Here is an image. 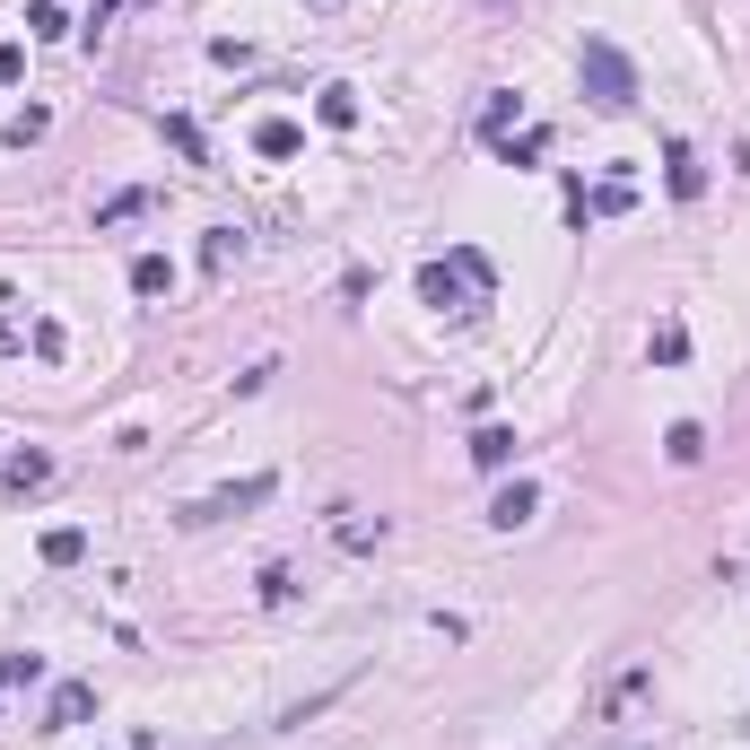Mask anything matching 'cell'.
Masks as SVG:
<instances>
[{"mask_svg":"<svg viewBox=\"0 0 750 750\" xmlns=\"http://www.w3.org/2000/svg\"><path fill=\"white\" fill-rule=\"evenodd\" d=\"M576 79H585V97H594L603 114H628V106H637V70H628L620 44H603V35H585V53H576Z\"/></svg>","mask_w":750,"mask_h":750,"instance_id":"cell-1","label":"cell"},{"mask_svg":"<svg viewBox=\"0 0 750 750\" xmlns=\"http://www.w3.org/2000/svg\"><path fill=\"white\" fill-rule=\"evenodd\" d=\"M419 297H428V306H463V315H472V306L489 297V262H481V253L428 262V271H419Z\"/></svg>","mask_w":750,"mask_h":750,"instance_id":"cell-2","label":"cell"},{"mask_svg":"<svg viewBox=\"0 0 750 750\" xmlns=\"http://www.w3.org/2000/svg\"><path fill=\"white\" fill-rule=\"evenodd\" d=\"M271 498V472H253V481H236V489H210V498L184 506V523H228V515H253V506Z\"/></svg>","mask_w":750,"mask_h":750,"instance_id":"cell-3","label":"cell"},{"mask_svg":"<svg viewBox=\"0 0 750 750\" xmlns=\"http://www.w3.org/2000/svg\"><path fill=\"white\" fill-rule=\"evenodd\" d=\"M88 716H97V690H88V681H62V690H53L44 734H70V725H88Z\"/></svg>","mask_w":750,"mask_h":750,"instance_id":"cell-4","label":"cell"},{"mask_svg":"<svg viewBox=\"0 0 750 750\" xmlns=\"http://www.w3.org/2000/svg\"><path fill=\"white\" fill-rule=\"evenodd\" d=\"M532 515H541V489H532V481H515V489H498V506H489V523H498V532H515V523H532Z\"/></svg>","mask_w":750,"mask_h":750,"instance_id":"cell-5","label":"cell"},{"mask_svg":"<svg viewBox=\"0 0 750 750\" xmlns=\"http://www.w3.org/2000/svg\"><path fill=\"white\" fill-rule=\"evenodd\" d=\"M515 454H523V445H515V428H481V437H472V463H481V472H506Z\"/></svg>","mask_w":750,"mask_h":750,"instance_id":"cell-6","label":"cell"},{"mask_svg":"<svg viewBox=\"0 0 750 750\" xmlns=\"http://www.w3.org/2000/svg\"><path fill=\"white\" fill-rule=\"evenodd\" d=\"M663 166H672V192H681V201H698V192H707V166H698V157H690L681 140L663 148Z\"/></svg>","mask_w":750,"mask_h":750,"instance_id":"cell-7","label":"cell"},{"mask_svg":"<svg viewBox=\"0 0 750 750\" xmlns=\"http://www.w3.org/2000/svg\"><path fill=\"white\" fill-rule=\"evenodd\" d=\"M0 481H9L18 498H26V489H44V481H53V454H9V463H0Z\"/></svg>","mask_w":750,"mask_h":750,"instance_id":"cell-8","label":"cell"},{"mask_svg":"<svg viewBox=\"0 0 750 750\" xmlns=\"http://www.w3.org/2000/svg\"><path fill=\"white\" fill-rule=\"evenodd\" d=\"M79 559H88V532L79 523H53L44 532V567H79Z\"/></svg>","mask_w":750,"mask_h":750,"instance_id":"cell-9","label":"cell"},{"mask_svg":"<svg viewBox=\"0 0 750 750\" xmlns=\"http://www.w3.org/2000/svg\"><path fill=\"white\" fill-rule=\"evenodd\" d=\"M131 288H140V297H166V288H175V262H166V253H140V262H131Z\"/></svg>","mask_w":750,"mask_h":750,"instance_id":"cell-10","label":"cell"},{"mask_svg":"<svg viewBox=\"0 0 750 750\" xmlns=\"http://www.w3.org/2000/svg\"><path fill=\"white\" fill-rule=\"evenodd\" d=\"M663 454H672V463H698V454H707V428H698V419H681V428L663 437Z\"/></svg>","mask_w":750,"mask_h":750,"instance_id":"cell-11","label":"cell"},{"mask_svg":"<svg viewBox=\"0 0 750 750\" xmlns=\"http://www.w3.org/2000/svg\"><path fill=\"white\" fill-rule=\"evenodd\" d=\"M297 140H306L297 123H262V131H253V148H262V157H297Z\"/></svg>","mask_w":750,"mask_h":750,"instance_id":"cell-12","label":"cell"},{"mask_svg":"<svg viewBox=\"0 0 750 750\" xmlns=\"http://www.w3.org/2000/svg\"><path fill=\"white\" fill-rule=\"evenodd\" d=\"M315 114H323L332 131H350V123H359V97H350V88H323V106H315Z\"/></svg>","mask_w":750,"mask_h":750,"instance_id":"cell-13","label":"cell"},{"mask_svg":"<svg viewBox=\"0 0 750 750\" xmlns=\"http://www.w3.org/2000/svg\"><path fill=\"white\" fill-rule=\"evenodd\" d=\"M681 359H690V332L663 323V332H654V367H681Z\"/></svg>","mask_w":750,"mask_h":750,"instance_id":"cell-14","label":"cell"},{"mask_svg":"<svg viewBox=\"0 0 750 750\" xmlns=\"http://www.w3.org/2000/svg\"><path fill=\"white\" fill-rule=\"evenodd\" d=\"M236 245H245L236 228H210V245H201V262H210V271H228V262H236Z\"/></svg>","mask_w":750,"mask_h":750,"instance_id":"cell-15","label":"cell"},{"mask_svg":"<svg viewBox=\"0 0 750 750\" xmlns=\"http://www.w3.org/2000/svg\"><path fill=\"white\" fill-rule=\"evenodd\" d=\"M18 681H44V663L35 654H0V690H18Z\"/></svg>","mask_w":750,"mask_h":750,"instance_id":"cell-16","label":"cell"},{"mask_svg":"<svg viewBox=\"0 0 750 750\" xmlns=\"http://www.w3.org/2000/svg\"><path fill=\"white\" fill-rule=\"evenodd\" d=\"M515 114H523L515 97H489V114H481V131H489V140H506V123H515Z\"/></svg>","mask_w":750,"mask_h":750,"instance_id":"cell-17","label":"cell"},{"mask_svg":"<svg viewBox=\"0 0 750 750\" xmlns=\"http://www.w3.org/2000/svg\"><path fill=\"white\" fill-rule=\"evenodd\" d=\"M26 26L35 35H62V0H26Z\"/></svg>","mask_w":750,"mask_h":750,"instance_id":"cell-18","label":"cell"},{"mask_svg":"<svg viewBox=\"0 0 750 750\" xmlns=\"http://www.w3.org/2000/svg\"><path fill=\"white\" fill-rule=\"evenodd\" d=\"M18 70H26V53H18V44H0V88H18Z\"/></svg>","mask_w":750,"mask_h":750,"instance_id":"cell-19","label":"cell"},{"mask_svg":"<svg viewBox=\"0 0 750 750\" xmlns=\"http://www.w3.org/2000/svg\"><path fill=\"white\" fill-rule=\"evenodd\" d=\"M123 750H148V734H140V742H123Z\"/></svg>","mask_w":750,"mask_h":750,"instance_id":"cell-20","label":"cell"},{"mask_svg":"<svg viewBox=\"0 0 750 750\" xmlns=\"http://www.w3.org/2000/svg\"><path fill=\"white\" fill-rule=\"evenodd\" d=\"M323 9H332V0H323Z\"/></svg>","mask_w":750,"mask_h":750,"instance_id":"cell-21","label":"cell"}]
</instances>
